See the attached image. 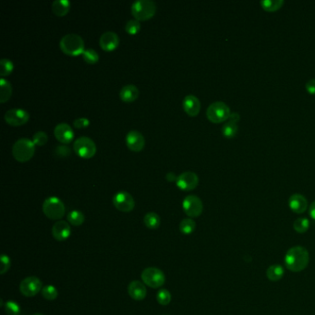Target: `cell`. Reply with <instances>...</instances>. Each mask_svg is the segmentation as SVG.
Returning <instances> with one entry per match:
<instances>
[{
  "instance_id": "31",
  "label": "cell",
  "mask_w": 315,
  "mask_h": 315,
  "mask_svg": "<svg viewBox=\"0 0 315 315\" xmlns=\"http://www.w3.org/2000/svg\"><path fill=\"white\" fill-rule=\"evenodd\" d=\"M13 63L8 58H2L0 61V75L1 78H4L12 72L13 70Z\"/></svg>"
},
{
  "instance_id": "27",
  "label": "cell",
  "mask_w": 315,
  "mask_h": 315,
  "mask_svg": "<svg viewBox=\"0 0 315 315\" xmlns=\"http://www.w3.org/2000/svg\"><path fill=\"white\" fill-rule=\"evenodd\" d=\"M67 218H68L69 223L74 227L82 226L85 220L84 213L79 210H73V211L70 212L67 215Z\"/></svg>"
},
{
  "instance_id": "11",
  "label": "cell",
  "mask_w": 315,
  "mask_h": 315,
  "mask_svg": "<svg viewBox=\"0 0 315 315\" xmlns=\"http://www.w3.org/2000/svg\"><path fill=\"white\" fill-rule=\"evenodd\" d=\"M113 204L119 211L129 213L134 209L135 201L129 192H119L113 197Z\"/></svg>"
},
{
  "instance_id": "29",
  "label": "cell",
  "mask_w": 315,
  "mask_h": 315,
  "mask_svg": "<svg viewBox=\"0 0 315 315\" xmlns=\"http://www.w3.org/2000/svg\"><path fill=\"white\" fill-rule=\"evenodd\" d=\"M262 8L266 11H276L279 10L283 4V0H262L260 2Z\"/></svg>"
},
{
  "instance_id": "30",
  "label": "cell",
  "mask_w": 315,
  "mask_h": 315,
  "mask_svg": "<svg viewBox=\"0 0 315 315\" xmlns=\"http://www.w3.org/2000/svg\"><path fill=\"white\" fill-rule=\"evenodd\" d=\"M82 56H83L84 61L87 62L88 64H95L99 60V55H98V53L94 49H93V48L85 49Z\"/></svg>"
},
{
  "instance_id": "22",
  "label": "cell",
  "mask_w": 315,
  "mask_h": 315,
  "mask_svg": "<svg viewBox=\"0 0 315 315\" xmlns=\"http://www.w3.org/2000/svg\"><path fill=\"white\" fill-rule=\"evenodd\" d=\"M139 89L135 85L128 84L122 87L120 96L123 102L131 103L135 101L139 97Z\"/></svg>"
},
{
  "instance_id": "17",
  "label": "cell",
  "mask_w": 315,
  "mask_h": 315,
  "mask_svg": "<svg viewBox=\"0 0 315 315\" xmlns=\"http://www.w3.org/2000/svg\"><path fill=\"white\" fill-rule=\"evenodd\" d=\"M100 47L106 52H111L120 45L119 35L114 32H105L100 37Z\"/></svg>"
},
{
  "instance_id": "44",
  "label": "cell",
  "mask_w": 315,
  "mask_h": 315,
  "mask_svg": "<svg viewBox=\"0 0 315 315\" xmlns=\"http://www.w3.org/2000/svg\"><path fill=\"white\" fill-rule=\"evenodd\" d=\"M42 315V314H34V315Z\"/></svg>"
},
{
  "instance_id": "12",
  "label": "cell",
  "mask_w": 315,
  "mask_h": 315,
  "mask_svg": "<svg viewBox=\"0 0 315 315\" xmlns=\"http://www.w3.org/2000/svg\"><path fill=\"white\" fill-rule=\"evenodd\" d=\"M5 121L12 127H19L26 124L30 120L28 112L21 108H12L5 114Z\"/></svg>"
},
{
  "instance_id": "43",
  "label": "cell",
  "mask_w": 315,
  "mask_h": 315,
  "mask_svg": "<svg viewBox=\"0 0 315 315\" xmlns=\"http://www.w3.org/2000/svg\"><path fill=\"white\" fill-rule=\"evenodd\" d=\"M177 176L173 173V172H169L167 174V179L168 181H174V180H176Z\"/></svg>"
},
{
  "instance_id": "1",
  "label": "cell",
  "mask_w": 315,
  "mask_h": 315,
  "mask_svg": "<svg viewBox=\"0 0 315 315\" xmlns=\"http://www.w3.org/2000/svg\"><path fill=\"white\" fill-rule=\"evenodd\" d=\"M310 262L309 251L302 246H295L287 250L285 256V264L292 272H301L308 266Z\"/></svg>"
},
{
  "instance_id": "38",
  "label": "cell",
  "mask_w": 315,
  "mask_h": 315,
  "mask_svg": "<svg viewBox=\"0 0 315 315\" xmlns=\"http://www.w3.org/2000/svg\"><path fill=\"white\" fill-rule=\"evenodd\" d=\"M10 264H11V262H10V257L8 255H6V254H2L1 255V270H0V274L1 275L6 274L9 271V269H10Z\"/></svg>"
},
{
  "instance_id": "39",
  "label": "cell",
  "mask_w": 315,
  "mask_h": 315,
  "mask_svg": "<svg viewBox=\"0 0 315 315\" xmlns=\"http://www.w3.org/2000/svg\"><path fill=\"white\" fill-rule=\"evenodd\" d=\"M55 153H56V156H58L60 158H67V157L70 156L71 150L70 147L65 146V145H60V146H56Z\"/></svg>"
},
{
  "instance_id": "26",
  "label": "cell",
  "mask_w": 315,
  "mask_h": 315,
  "mask_svg": "<svg viewBox=\"0 0 315 315\" xmlns=\"http://www.w3.org/2000/svg\"><path fill=\"white\" fill-rule=\"evenodd\" d=\"M143 222L146 226V228H148L150 229H157L160 227L161 219L158 213L151 212V213L145 214V216L143 218Z\"/></svg>"
},
{
  "instance_id": "21",
  "label": "cell",
  "mask_w": 315,
  "mask_h": 315,
  "mask_svg": "<svg viewBox=\"0 0 315 315\" xmlns=\"http://www.w3.org/2000/svg\"><path fill=\"white\" fill-rule=\"evenodd\" d=\"M128 292L131 298L135 300H143L147 295L146 287L140 281H132L128 287Z\"/></svg>"
},
{
  "instance_id": "28",
  "label": "cell",
  "mask_w": 315,
  "mask_h": 315,
  "mask_svg": "<svg viewBox=\"0 0 315 315\" xmlns=\"http://www.w3.org/2000/svg\"><path fill=\"white\" fill-rule=\"evenodd\" d=\"M196 228V223L192 218H185L179 224V230L184 235H191Z\"/></svg>"
},
{
  "instance_id": "41",
  "label": "cell",
  "mask_w": 315,
  "mask_h": 315,
  "mask_svg": "<svg viewBox=\"0 0 315 315\" xmlns=\"http://www.w3.org/2000/svg\"><path fill=\"white\" fill-rule=\"evenodd\" d=\"M307 92L311 94H315V79H312L307 82L305 85Z\"/></svg>"
},
{
  "instance_id": "4",
  "label": "cell",
  "mask_w": 315,
  "mask_h": 315,
  "mask_svg": "<svg viewBox=\"0 0 315 315\" xmlns=\"http://www.w3.org/2000/svg\"><path fill=\"white\" fill-rule=\"evenodd\" d=\"M156 12L157 5L152 0H137L131 5V13L139 21L153 18Z\"/></svg>"
},
{
  "instance_id": "20",
  "label": "cell",
  "mask_w": 315,
  "mask_h": 315,
  "mask_svg": "<svg viewBox=\"0 0 315 315\" xmlns=\"http://www.w3.org/2000/svg\"><path fill=\"white\" fill-rule=\"evenodd\" d=\"M289 208L296 213H302L305 212L308 208V201L303 195L296 194L291 195L288 201Z\"/></svg>"
},
{
  "instance_id": "14",
  "label": "cell",
  "mask_w": 315,
  "mask_h": 315,
  "mask_svg": "<svg viewBox=\"0 0 315 315\" xmlns=\"http://www.w3.org/2000/svg\"><path fill=\"white\" fill-rule=\"evenodd\" d=\"M126 144L133 152H140L144 148L145 140L138 130H130L126 136Z\"/></svg>"
},
{
  "instance_id": "37",
  "label": "cell",
  "mask_w": 315,
  "mask_h": 315,
  "mask_svg": "<svg viewBox=\"0 0 315 315\" xmlns=\"http://www.w3.org/2000/svg\"><path fill=\"white\" fill-rule=\"evenodd\" d=\"M48 140V136L47 133L44 131H37L34 134L33 141L37 146H43L45 145Z\"/></svg>"
},
{
  "instance_id": "33",
  "label": "cell",
  "mask_w": 315,
  "mask_h": 315,
  "mask_svg": "<svg viewBox=\"0 0 315 315\" xmlns=\"http://www.w3.org/2000/svg\"><path fill=\"white\" fill-rule=\"evenodd\" d=\"M42 295L47 300H55L58 296V291L54 286L47 285L46 287H43Z\"/></svg>"
},
{
  "instance_id": "18",
  "label": "cell",
  "mask_w": 315,
  "mask_h": 315,
  "mask_svg": "<svg viewBox=\"0 0 315 315\" xmlns=\"http://www.w3.org/2000/svg\"><path fill=\"white\" fill-rule=\"evenodd\" d=\"M71 228L69 223L64 220H59L52 228V235L57 241H64L70 236Z\"/></svg>"
},
{
  "instance_id": "10",
  "label": "cell",
  "mask_w": 315,
  "mask_h": 315,
  "mask_svg": "<svg viewBox=\"0 0 315 315\" xmlns=\"http://www.w3.org/2000/svg\"><path fill=\"white\" fill-rule=\"evenodd\" d=\"M43 289L42 281L36 277L25 278L19 284V291L25 297H35Z\"/></svg>"
},
{
  "instance_id": "15",
  "label": "cell",
  "mask_w": 315,
  "mask_h": 315,
  "mask_svg": "<svg viewBox=\"0 0 315 315\" xmlns=\"http://www.w3.org/2000/svg\"><path fill=\"white\" fill-rule=\"evenodd\" d=\"M54 134H55L56 139L64 144L70 143L72 141V140L74 139L73 130L67 123L57 124L55 128V130H54Z\"/></svg>"
},
{
  "instance_id": "35",
  "label": "cell",
  "mask_w": 315,
  "mask_h": 315,
  "mask_svg": "<svg viewBox=\"0 0 315 315\" xmlns=\"http://www.w3.org/2000/svg\"><path fill=\"white\" fill-rule=\"evenodd\" d=\"M5 312L7 315H20V308L19 304L14 301H7L4 306Z\"/></svg>"
},
{
  "instance_id": "40",
  "label": "cell",
  "mask_w": 315,
  "mask_h": 315,
  "mask_svg": "<svg viewBox=\"0 0 315 315\" xmlns=\"http://www.w3.org/2000/svg\"><path fill=\"white\" fill-rule=\"evenodd\" d=\"M90 125V121L86 118H79L73 121V126L76 129H84Z\"/></svg>"
},
{
  "instance_id": "6",
  "label": "cell",
  "mask_w": 315,
  "mask_h": 315,
  "mask_svg": "<svg viewBox=\"0 0 315 315\" xmlns=\"http://www.w3.org/2000/svg\"><path fill=\"white\" fill-rule=\"evenodd\" d=\"M230 114V108L228 105L220 101L211 104L206 111L207 119L213 123H222L228 121Z\"/></svg>"
},
{
  "instance_id": "7",
  "label": "cell",
  "mask_w": 315,
  "mask_h": 315,
  "mask_svg": "<svg viewBox=\"0 0 315 315\" xmlns=\"http://www.w3.org/2000/svg\"><path fill=\"white\" fill-rule=\"evenodd\" d=\"M73 148L78 157L85 159L94 157L97 150L96 144L94 143L93 140L86 136H83L76 140L73 144Z\"/></svg>"
},
{
  "instance_id": "42",
  "label": "cell",
  "mask_w": 315,
  "mask_h": 315,
  "mask_svg": "<svg viewBox=\"0 0 315 315\" xmlns=\"http://www.w3.org/2000/svg\"><path fill=\"white\" fill-rule=\"evenodd\" d=\"M310 215L313 219L315 220V202H314L310 206Z\"/></svg>"
},
{
  "instance_id": "36",
  "label": "cell",
  "mask_w": 315,
  "mask_h": 315,
  "mask_svg": "<svg viewBox=\"0 0 315 315\" xmlns=\"http://www.w3.org/2000/svg\"><path fill=\"white\" fill-rule=\"evenodd\" d=\"M140 30V23L139 20L135 19L129 20L125 26V31L130 35H136L137 33H139Z\"/></svg>"
},
{
  "instance_id": "8",
  "label": "cell",
  "mask_w": 315,
  "mask_h": 315,
  "mask_svg": "<svg viewBox=\"0 0 315 315\" xmlns=\"http://www.w3.org/2000/svg\"><path fill=\"white\" fill-rule=\"evenodd\" d=\"M141 279L145 285L152 288L162 287L166 281L165 274L156 267L144 269L141 273Z\"/></svg>"
},
{
  "instance_id": "3",
  "label": "cell",
  "mask_w": 315,
  "mask_h": 315,
  "mask_svg": "<svg viewBox=\"0 0 315 315\" xmlns=\"http://www.w3.org/2000/svg\"><path fill=\"white\" fill-rule=\"evenodd\" d=\"M35 152V144L27 138L19 139L12 147V155L19 163H25L32 159Z\"/></svg>"
},
{
  "instance_id": "19",
  "label": "cell",
  "mask_w": 315,
  "mask_h": 315,
  "mask_svg": "<svg viewBox=\"0 0 315 315\" xmlns=\"http://www.w3.org/2000/svg\"><path fill=\"white\" fill-rule=\"evenodd\" d=\"M182 105L184 111L191 117L197 116L201 110V102L193 94H189L185 96Z\"/></svg>"
},
{
  "instance_id": "23",
  "label": "cell",
  "mask_w": 315,
  "mask_h": 315,
  "mask_svg": "<svg viewBox=\"0 0 315 315\" xmlns=\"http://www.w3.org/2000/svg\"><path fill=\"white\" fill-rule=\"evenodd\" d=\"M70 10V2L69 0H56L52 3V12L57 17H63Z\"/></svg>"
},
{
  "instance_id": "34",
  "label": "cell",
  "mask_w": 315,
  "mask_h": 315,
  "mask_svg": "<svg viewBox=\"0 0 315 315\" xmlns=\"http://www.w3.org/2000/svg\"><path fill=\"white\" fill-rule=\"evenodd\" d=\"M158 303L161 305H168L171 301V294L167 289H161L157 294Z\"/></svg>"
},
{
  "instance_id": "25",
  "label": "cell",
  "mask_w": 315,
  "mask_h": 315,
  "mask_svg": "<svg viewBox=\"0 0 315 315\" xmlns=\"http://www.w3.org/2000/svg\"><path fill=\"white\" fill-rule=\"evenodd\" d=\"M284 274H285V271H284L283 266H281L279 264H273L268 267L266 271L267 278L269 280L274 281V282L280 280L284 277Z\"/></svg>"
},
{
  "instance_id": "24",
  "label": "cell",
  "mask_w": 315,
  "mask_h": 315,
  "mask_svg": "<svg viewBox=\"0 0 315 315\" xmlns=\"http://www.w3.org/2000/svg\"><path fill=\"white\" fill-rule=\"evenodd\" d=\"M12 94L11 84L5 80L4 78L0 79V103L4 104L7 102Z\"/></svg>"
},
{
  "instance_id": "32",
  "label": "cell",
  "mask_w": 315,
  "mask_h": 315,
  "mask_svg": "<svg viewBox=\"0 0 315 315\" xmlns=\"http://www.w3.org/2000/svg\"><path fill=\"white\" fill-rule=\"evenodd\" d=\"M293 228L298 233H305L310 228V221L305 217H300L295 220Z\"/></svg>"
},
{
  "instance_id": "13",
  "label": "cell",
  "mask_w": 315,
  "mask_h": 315,
  "mask_svg": "<svg viewBox=\"0 0 315 315\" xmlns=\"http://www.w3.org/2000/svg\"><path fill=\"white\" fill-rule=\"evenodd\" d=\"M176 186L181 191H192L199 184V177L197 174L192 171H186L177 176L176 180Z\"/></svg>"
},
{
  "instance_id": "5",
  "label": "cell",
  "mask_w": 315,
  "mask_h": 315,
  "mask_svg": "<svg viewBox=\"0 0 315 315\" xmlns=\"http://www.w3.org/2000/svg\"><path fill=\"white\" fill-rule=\"evenodd\" d=\"M43 212L47 218L51 220H59L65 215V205L57 197H48L43 204Z\"/></svg>"
},
{
  "instance_id": "9",
  "label": "cell",
  "mask_w": 315,
  "mask_h": 315,
  "mask_svg": "<svg viewBox=\"0 0 315 315\" xmlns=\"http://www.w3.org/2000/svg\"><path fill=\"white\" fill-rule=\"evenodd\" d=\"M182 207L184 213L192 218L200 216L204 210L202 200L196 195H188L185 197L182 203Z\"/></svg>"
},
{
  "instance_id": "16",
  "label": "cell",
  "mask_w": 315,
  "mask_h": 315,
  "mask_svg": "<svg viewBox=\"0 0 315 315\" xmlns=\"http://www.w3.org/2000/svg\"><path fill=\"white\" fill-rule=\"evenodd\" d=\"M241 121V116L238 113H232L226 121L222 128V133L224 137L228 139H231L236 136L238 132V123Z\"/></svg>"
},
{
  "instance_id": "2",
  "label": "cell",
  "mask_w": 315,
  "mask_h": 315,
  "mask_svg": "<svg viewBox=\"0 0 315 315\" xmlns=\"http://www.w3.org/2000/svg\"><path fill=\"white\" fill-rule=\"evenodd\" d=\"M59 47L64 54L72 56L83 55L85 50L84 39L75 34H69L61 38Z\"/></svg>"
}]
</instances>
